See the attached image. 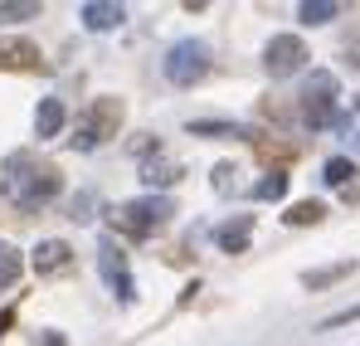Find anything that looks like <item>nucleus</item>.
I'll list each match as a JSON object with an SVG mask.
<instances>
[{
    "label": "nucleus",
    "mask_w": 360,
    "mask_h": 346,
    "mask_svg": "<svg viewBox=\"0 0 360 346\" xmlns=\"http://www.w3.org/2000/svg\"><path fill=\"white\" fill-rule=\"evenodd\" d=\"M253 152H258L263 161H278L273 171H283L288 161H297V147H292V142H278V137H253Z\"/></svg>",
    "instance_id": "14"
},
{
    "label": "nucleus",
    "mask_w": 360,
    "mask_h": 346,
    "mask_svg": "<svg viewBox=\"0 0 360 346\" xmlns=\"http://www.w3.org/2000/svg\"><path fill=\"white\" fill-rule=\"evenodd\" d=\"M180 175H185V166L171 161V156H161V152H156L151 161H141V185H146L151 195H156V190H166V185H176Z\"/></svg>",
    "instance_id": "10"
},
{
    "label": "nucleus",
    "mask_w": 360,
    "mask_h": 346,
    "mask_svg": "<svg viewBox=\"0 0 360 346\" xmlns=\"http://www.w3.org/2000/svg\"><path fill=\"white\" fill-rule=\"evenodd\" d=\"M248 234H253V215H234V220H224V225L214 230V244H219L224 254H243V249H248Z\"/></svg>",
    "instance_id": "12"
},
{
    "label": "nucleus",
    "mask_w": 360,
    "mask_h": 346,
    "mask_svg": "<svg viewBox=\"0 0 360 346\" xmlns=\"http://www.w3.org/2000/svg\"><path fill=\"white\" fill-rule=\"evenodd\" d=\"M346 322H360V302H356V307H346V312H336V317H326L316 332H336V327H346Z\"/></svg>",
    "instance_id": "24"
},
{
    "label": "nucleus",
    "mask_w": 360,
    "mask_h": 346,
    "mask_svg": "<svg viewBox=\"0 0 360 346\" xmlns=\"http://www.w3.org/2000/svg\"><path fill=\"white\" fill-rule=\"evenodd\" d=\"M351 273H356V259H341V264H326V268L302 273V288H307V292H321V288H331V283H341V278H351Z\"/></svg>",
    "instance_id": "13"
},
{
    "label": "nucleus",
    "mask_w": 360,
    "mask_h": 346,
    "mask_svg": "<svg viewBox=\"0 0 360 346\" xmlns=\"http://www.w3.org/2000/svg\"><path fill=\"white\" fill-rule=\"evenodd\" d=\"M122 98H93V108L83 113V122H78V132L68 137L78 152H93V147H103L108 137H117V127H122Z\"/></svg>",
    "instance_id": "4"
},
{
    "label": "nucleus",
    "mask_w": 360,
    "mask_h": 346,
    "mask_svg": "<svg viewBox=\"0 0 360 346\" xmlns=\"http://www.w3.org/2000/svg\"><path fill=\"white\" fill-rule=\"evenodd\" d=\"M302 63H307V44H302L297 35H273V39H268V49H263V68H268L273 78H292Z\"/></svg>",
    "instance_id": "7"
},
{
    "label": "nucleus",
    "mask_w": 360,
    "mask_h": 346,
    "mask_svg": "<svg viewBox=\"0 0 360 346\" xmlns=\"http://www.w3.org/2000/svg\"><path fill=\"white\" fill-rule=\"evenodd\" d=\"M283 195H288V175L283 171H268L253 185V200H283Z\"/></svg>",
    "instance_id": "18"
},
{
    "label": "nucleus",
    "mask_w": 360,
    "mask_h": 346,
    "mask_svg": "<svg viewBox=\"0 0 360 346\" xmlns=\"http://www.w3.org/2000/svg\"><path fill=\"white\" fill-rule=\"evenodd\" d=\"M63 190V175L54 161H44V156H34V152H10L5 156V166H0V195L10 200V205H20V210H44L54 195Z\"/></svg>",
    "instance_id": "1"
},
{
    "label": "nucleus",
    "mask_w": 360,
    "mask_h": 346,
    "mask_svg": "<svg viewBox=\"0 0 360 346\" xmlns=\"http://www.w3.org/2000/svg\"><path fill=\"white\" fill-rule=\"evenodd\" d=\"M190 137H243V142H253L258 132L239 127V122H190Z\"/></svg>",
    "instance_id": "16"
},
{
    "label": "nucleus",
    "mask_w": 360,
    "mask_h": 346,
    "mask_svg": "<svg viewBox=\"0 0 360 346\" xmlns=\"http://www.w3.org/2000/svg\"><path fill=\"white\" fill-rule=\"evenodd\" d=\"M302 122H307L311 132H321V127H346V117L336 113V73H331V68H316V73L307 78V88H302Z\"/></svg>",
    "instance_id": "3"
},
{
    "label": "nucleus",
    "mask_w": 360,
    "mask_h": 346,
    "mask_svg": "<svg viewBox=\"0 0 360 346\" xmlns=\"http://www.w3.org/2000/svg\"><path fill=\"white\" fill-rule=\"evenodd\" d=\"M341 195H346V205H356V200H360V180H346V185H341Z\"/></svg>",
    "instance_id": "26"
},
{
    "label": "nucleus",
    "mask_w": 360,
    "mask_h": 346,
    "mask_svg": "<svg viewBox=\"0 0 360 346\" xmlns=\"http://www.w3.org/2000/svg\"><path fill=\"white\" fill-rule=\"evenodd\" d=\"M15 278H20V249L0 244V288H10Z\"/></svg>",
    "instance_id": "22"
},
{
    "label": "nucleus",
    "mask_w": 360,
    "mask_h": 346,
    "mask_svg": "<svg viewBox=\"0 0 360 346\" xmlns=\"http://www.w3.org/2000/svg\"><path fill=\"white\" fill-rule=\"evenodd\" d=\"M98 268H103L108 288L117 292L122 302H136V283H131V268H127V249H122L112 234L98 239Z\"/></svg>",
    "instance_id": "6"
},
{
    "label": "nucleus",
    "mask_w": 360,
    "mask_h": 346,
    "mask_svg": "<svg viewBox=\"0 0 360 346\" xmlns=\"http://www.w3.org/2000/svg\"><path fill=\"white\" fill-rule=\"evenodd\" d=\"M321 215H326V205H321V200H297L283 220H288L292 230H307V225H321Z\"/></svg>",
    "instance_id": "17"
},
{
    "label": "nucleus",
    "mask_w": 360,
    "mask_h": 346,
    "mask_svg": "<svg viewBox=\"0 0 360 346\" xmlns=\"http://www.w3.org/2000/svg\"><path fill=\"white\" fill-rule=\"evenodd\" d=\"M78 20H83L93 35H103V30H117L122 20H127V10H122V5H108V0H88V5L78 10Z\"/></svg>",
    "instance_id": "11"
},
{
    "label": "nucleus",
    "mask_w": 360,
    "mask_h": 346,
    "mask_svg": "<svg viewBox=\"0 0 360 346\" xmlns=\"http://www.w3.org/2000/svg\"><path fill=\"white\" fill-rule=\"evenodd\" d=\"M336 10L341 5H331V0H307L297 15H302V25H326V20H336Z\"/></svg>",
    "instance_id": "20"
},
{
    "label": "nucleus",
    "mask_w": 360,
    "mask_h": 346,
    "mask_svg": "<svg viewBox=\"0 0 360 346\" xmlns=\"http://www.w3.org/2000/svg\"><path fill=\"white\" fill-rule=\"evenodd\" d=\"M34 132H39V142L63 132V103H59V98H44V103H39V113H34Z\"/></svg>",
    "instance_id": "15"
},
{
    "label": "nucleus",
    "mask_w": 360,
    "mask_h": 346,
    "mask_svg": "<svg viewBox=\"0 0 360 346\" xmlns=\"http://www.w3.org/2000/svg\"><path fill=\"white\" fill-rule=\"evenodd\" d=\"M68 220H78V225H88V220H93V195H88V190L68 205Z\"/></svg>",
    "instance_id": "23"
},
{
    "label": "nucleus",
    "mask_w": 360,
    "mask_h": 346,
    "mask_svg": "<svg viewBox=\"0 0 360 346\" xmlns=\"http://www.w3.org/2000/svg\"><path fill=\"white\" fill-rule=\"evenodd\" d=\"M0 68H10V73H39L44 54L30 39H0Z\"/></svg>",
    "instance_id": "8"
},
{
    "label": "nucleus",
    "mask_w": 360,
    "mask_h": 346,
    "mask_svg": "<svg viewBox=\"0 0 360 346\" xmlns=\"http://www.w3.org/2000/svg\"><path fill=\"white\" fill-rule=\"evenodd\" d=\"M161 73H166L176 88H195V83L210 73V44H205V39H180V44H171L166 58H161Z\"/></svg>",
    "instance_id": "5"
},
{
    "label": "nucleus",
    "mask_w": 360,
    "mask_h": 346,
    "mask_svg": "<svg viewBox=\"0 0 360 346\" xmlns=\"http://www.w3.org/2000/svg\"><path fill=\"white\" fill-rule=\"evenodd\" d=\"M15 20H39V5L34 0H5L0 5V25H15Z\"/></svg>",
    "instance_id": "19"
},
{
    "label": "nucleus",
    "mask_w": 360,
    "mask_h": 346,
    "mask_svg": "<svg viewBox=\"0 0 360 346\" xmlns=\"http://www.w3.org/2000/svg\"><path fill=\"white\" fill-rule=\"evenodd\" d=\"M10 322H15V307H5V312H0V337L10 332Z\"/></svg>",
    "instance_id": "27"
},
{
    "label": "nucleus",
    "mask_w": 360,
    "mask_h": 346,
    "mask_svg": "<svg viewBox=\"0 0 360 346\" xmlns=\"http://www.w3.org/2000/svg\"><path fill=\"white\" fill-rule=\"evenodd\" d=\"M351 175H356V166H351L346 156H331V161L321 166V180H326V185H336V190H341V185L351 180Z\"/></svg>",
    "instance_id": "21"
},
{
    "label": "nucleus",
    "mask_w": 360,
    "mask_h": 346,
    "mask_svg": "<svg viewBox=\"0 0 360 346\" xmlns=\"http://www.w3.org/2000/svg\"><path fill=\"white\" fill-rule=\"evenodd\" d=\"M171 215H176V205L166 195H141V200H122L117 210H112V225L122 234H131V239H146V234L166 230Z\"/></svg>",
    "instance_id": "2"
},
{
    "label": "nucleus",
    "mask_w": 360,
    "mask_h": 346,
    "mask_svg": "<svg viewBox=\"0 0 360 346\" xmlns=\"http://www.w3.org/2000/svg\"><path fill=\"white\" fill-rule=\"evenodd\" d=\"M68 268H73V249H68L63 239H44V244L34 249V273H39V278L68 273Z\"/></svg>",
    "instance_id": "9"
},
{
    "label": "nucleus",
    "mask_w": 360,
    "mask_h": 346,
    "mask_svg": "<svg viewBox=\"0 0 360 346\" xmlns=\"http://www.w3.org/2000/svg\"><path fill=\"white\" fill-rule=\"evenodd\" d=\"M39 346H68V342H63L59 332H44V337H39Z\"/></svg>",
    "instance_id": "28"
},
{
    "label": "nucleus",
    "mask_w": 360,
    "mask_h": 346,
    "mask_svg": "<svg viewBox=\"0 0 360 346\" xmlns=\"http://www.w3.org/2000/svg\"><path fill=\"white\" fill-rule=\"evenodd\" d=\"M214 190H219V195H229V190H234V166H229V161H224V166H214Z\"/></svg>",
    "instance_id": "25"
}]
</instances>
